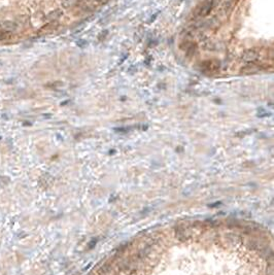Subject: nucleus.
<instances>
[{"mask_svg": "<svg viewBox=\"0 0 274 275\" xmlns=\"http://www.w3.org/2000/svg\"><path fill=\"white\" fill-rule=\"evenodd\" d=\"M221 63L218 59L204 60L200 63V70L206 75H213L220 71Z\"/></svg>", "mask_w": 274, "mask_h": 275, "instance_id": "obj_1", "label": "nucleus"}, {"mask_svg": "<svg viewBox=\"0 0 274 275\" xmlns=\"http://www.w3.org/2000/svg\"><path fill=\"white\" fill-rule=\"evenodd\" d=\"M215 6H217V4H215L214 0H203L202 3H200L195 9L196 18L207 17Z\"/></svg>", "mask_w": 274, "mask_h": 275, "instance_id": "obj_2", "label": "nucleus"}, {"mask_svg": "<svg viewBox=\"0 0 274 275\" xmlns=\"http://www.w3.org/2000/svg\"><path fill=\"white\" fill-rule=\"evenodd\" d=\"M261 51L258 49H247L245 51H243L242 55H241V59L246 63H259V61L261 60Z\"/></svg>", "mask_w": 274, "mask_h": 275, "instance_id": "obj_3", "label": "nucleus"}, {"mask_svg": "<svg viewBox=\"0 0 274 275\" xmlns=\"http://www.w3.org/2000/svg\"><path fill=\"white\" fill-rule=\"evenodd\" d=\"M262 66L259 63H246L240 68L239 73L242 75H253L262 71Z\"/></svg>", "mask_w": 274, "mask_h": 275, "instance_id": "obj_4", "label": "nucleus"}, {"mask_svg": "<svg viewBox=\"0 0 274 275\" xmlns=\"http://www.w3.org/2000/svg\"><path fill=\"white\" fill-rule=\"evenodd\" d=\"M234 5V0H223L221 1V7H220V14L223 16H227L231 12Z\"/></svg>", "mask_w": 274, "mask_h": 275, "instance_id": "obj_5", "label": "nucleus"}, {"mask_svg": "<svg viewBox=\"0 0 274 275\" xmlns=\"http://www.w3.org/2000/svg\"><path fill=\"white\" fill-rule=\"evenodd\" d=\"M18 25L11 21H3L0 23V29L3 32H14L17 30Z\"/></svg>", "mask_w": 274, "mask_h": 275, "instance_id": "obj_6", "label": "nucleus"}, {"mask_svg": "<svg viewBox=\"0 0 274 275\" xmlns=\"http://www.w3.org/2000/svg\"><path fill=\"white\" fill-rule=\"evenodd\" d=\"M63 16V11L61 8H56L54 11H50L47 14V20L49 22H57Z\"/></svg>", "mask_w": 274, "mask_h": 275, "instance_id": "obj_7", "label": "nucleus"}, {"mask_svg": "<svg viewBox=\"0 0 274 275\" xmlns=\"http://www.w3.org/2000/svg\"><path fill=\"white\" fill-rule=\"evenodd\" d=\"M176 236L178 237V239L185 240L190 236V232L185 229V226H178L176 228Z\"/></svg>", "mask_w": 274, "mask_h": 275, "instance_id": "obj_8", "label": "nucleus"}, {"mask_svg": "<svg viewBox=\"0 0 274 275\" xmlns=\"http://www.w3.org/2000/svg\"><path fill=\"white\" fill-rule=\"evenodd\" d=\"M80 3V0H62V7L63 8H74L79 6Z\"/></svg>", "mask_w": 274, "mask_h": 275, "instance_id": "obj_9", "label": "nucleus"}, {"mask_svg": "<svg viewBox=\"0 0 274 275\" xmlns=\"http://www.w3.org/2000/svg\"><path fill=\"white\" fill-rule=\"evenodd\" d=\"M197 49H198L197 43H196V42H193V43L191 44V46H189L188 49L185 51V56H187L189 59H190V58H193V57L195 56L196 52H197Z\"/></svg>", "mask_w": 274, "mask_h": 275, "instance_id": "obj_10", "label": "nucleus"}, {"mask_svg": "<svg viewBox=\"0 0 274 275\" xmlns=\"http://www.w3.org/2000/svg\"><path fill=\"white\" fill-rule=\"evenodd\" d=\"M6 38V35L4 34V32H0V40H3Z\"/></svg>", "mask_w": 274, "mask_h": 275, "instance_id": "obj_11", "label": "nucleus"}]
</instances>
